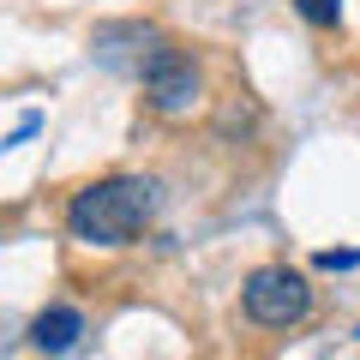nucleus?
I'll return each mask as SVG.
<instances>
[{
    "mask_svg": "<svg viewBox=\"0 0 360 360\" xmlns=\"http://www.w3.org/2000/svg\"><path fill=\"white\" fill-rule=\"evenodd\" d=\"M139 78H144V96H150L162 115H193L198 108V66L186 60V54H174L168 42H156L150 54H144V66H139Z\"/></svg>",
    "mask_w": 360,
    "mask_h": 360,
    "instance_id": "nucleus-3",
    "label": "nucleus"
},
{
    "mask_svg": "<svg viewBox=\"0 0 360 360\" xmlns=\"http://www.w3.org/2000/svg\"><path fill=\"white\" fill-rule=\"evenodd\" d=\"M295 6H300V18L319 25V30H330L336 18H342V0H295Z\"/></svg>",
    "mask_w": 360,
    "mask_h": 360,
    "instance_id": "nucleus-5",
    "label": "nucleus"
},
{
    "mask_svg": "<svg viewBox=\"0 0 360 360\" xmlns=\"http://www.w3.org/2000/svg\"><path fill=\"white\" fill-rule=\"evenodd\" d=\"M78 336H84V319H78L72 307H49L37 324H30V342H37L42 354H66Z\"/></svg>",
    "mask_w": 360,
    "mask_h": 360,
    "instance_id": "nucleus-4",
    "label": "nucleus"
},
{
    "mask_svg": "<svg viewBox=\"0 0 360 360\" xmlns=\"http://www.w3.org/2000/svg\"><path fill=\"white\" fill-rule=\"evenodd\" d=\"M162 210V186L144 174H108L90 180L84 193L66 205V229L84 246H127L132 234H144Z\"/></svg>",
    "mask_w": 360,
    "mask_h": 360,
    "instance_id": "nucleus-1",
    "label": "nucleus"
},
{
    "mask_svg": "<svg viewBox=\"0 0 360 360\" xmlns=\"http://www.w3.org/2000/svg\"><path fill=\"white\" fill-rule=\"evenodd\" d=\"M240 307H246V319L252 324H300L312 312V288H307V276L300 270H288V264H258L252 276H246V288H240Z\"/></svg>",
    "mask_w": 360,
    "mask_h": 360,
    "instance_id": "nucleus-2",
    "label": "nucleus"
},
{
    "mask_svg": "<svg viewBox=\"0 0 360 360\" xmlns=\"http://www.w3.org/2000/svg\"><path fill=\"white\" fill-rule=\"evenodd\" d=\"M319 264H324V270H348V264H360V252H324Z\"/></svg>",
    "mask_w": 360,
    "mask_h": 360,
    "instance_id": "nucleus-6",
    "label": "nucleus"
}]
</instances>
